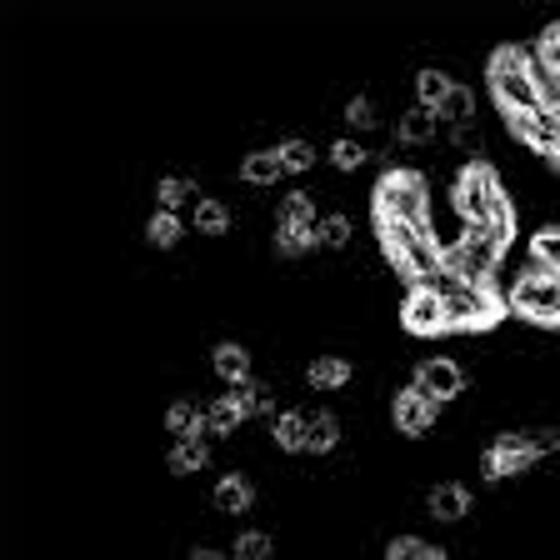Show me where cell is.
<instances>
[{"instance_id":"14","label":"cell","mask_w":560,"mask_h":560,"mask_svg":"<svg viewBox=\"0 0 560 560\" xmlns=\"http://www.w3.org/2000/svg\"><path fill=\"white\" fill-rule=\"evenodd\" d=\"M435 410H441V406H431L425 396H416V390H400V396H396V425L406 435H425L435 425Z\"/></svg>"},{"instance_id":"6","label":"cell","mask_w":560,"mask_h":560,"mask_svg":"<svg viewBox=\"0 0 560 560\" xmlns=\"http://www.w3.org/2000/svg\"><path fill=\"white\" fill-rule=\"evenodd\" d=\"M410 390H416V396H425L431 406H445V400H455L460 390H466V371H460V361H451V355H431V361L416 365Z\"/></svg>"},{"instance_id":"23","label":"cell","mask_w":560,"mask_h":560,"mask_svg":"<svg viewBox=\"0 0 560 560\" xmlns=\"http://www.w3.org/2000/svg\"><path fill=\"white\" fill-rule=\"evenodd\" d=\"M350 235H355L350 215H340V210H320V225H315V241H320V250H346Z\"/></svg>"},{"instance_id":"9","label":"cell","mask_w":560,"mask_h":560,"mask_svg":"<svg viewBox=\"0 0 560 560\" xmlns=\"http://www.w3.org/2000/svg\"><path fill=\"white\" fill-rule=\"evenodd\" d=\"M215 435L200 425V431H190V435H175L165 451H171V470L175 476H196V470H206L210 466V455H215Z\"/></svg>"},{"instance_id":"5","label":"cell","mask_w":560,"mask_h":560,"mask_svg":"<svg viewBox=\"0 0 560 560\" xmlns=\"http://www.w3.org/2000/svg\"><path fill=\"white\" fill-rule=\"evenodd\" d=\"M445 330H476V326H490L501 305L490 295V285H460L455 295H445Z\"/></svg>"},{"instance_id":"17","label":"cell","mask_w":560,"mask_h":560,"mask_svg":"<svg viewBox=\"0 0 560 560\" xmlns=\"http://www.w3.org/2000/svg\"><path fill=\"white\" fill-rule=\"evenodd\" d=\"M210 371L221 375L225 385L250 381V350L235 346V340H225V346H215V355H210Z\"/></svg>"},{"instance_id":"12","label":"cell","mask_w":560,"mask_h":560,"mask_svg":"<svg viewBox=\"0 0 560 560\" xmlns=\"http://www.w3.org/2000/svg\"><path fill=\"white\" fill-rule=\"evenodd\" d=\"M425 505H431V515H435V521L455 525V521H466V511H470V495H466V486H460V480H435V486H431V495H425Z\"/></svg>"},{"instance_id":"22","label":"cell","mask_w":560,"mask_h":560,"mask_svg":"<svg viewBox=\"0 0 560 560\" xmlns=\"http://www.w3.org/2000/svg\"><path fill=\"white\" fill-rule=\"evenodd\" d=\"M190 225H196L200 235H225V231H231V206H225V200H215V196H206L196 210H190Z\"/></svg>"},{"instance_id":"10","label":"cell","mask_w":560,"mask_h":560,"mask_svg":"<svg viewBox=\"0 0 560 560\" xmlns=\"http://www.w3.org/2000/svg\"><path fill=\"white\" fill-rule=\"evenodd\" d=\"M400 320H406L410 336H435V330H445V305H441V295L410 291V295H406V311H400Z\"/></svg>"},{"instance_id":"34","label":"cell","mask_w":560,"mask_h":560,"mask_svg":"<svg viewBox=\"0 0 560 560\" xmlns=\"http://www.w3.org/2000/svg\"><path fill=\"white\" fill-rule=\"evenodd\" d=\"M190 560H231V556H225V550H206V546H200V550H190Z\"/></svg>"},{"instance_id":"26","label":"cell","mask_w":560,"mask_h":560,"mask_svg":"<svg viewBox=\"0 0 560 560\" xmlns=\"http://www.w3.org/2000/svg\"><path fill=\"white\" fill-rule=\"evenodd\" d=\"M451 75H445V70H435V66H425L416 75V105H431V110H441V101L445 95H451Z\"/></svg>"},{"instance_id":"32","label":"cell","mask_w":560,"mask_h":560,"mask_svg":"<svg viewBox=\"0 0 560 560\" xmlns=\"http://www.w3.org/2000/svg\"><path fill=\"white\" fill-rule=\"evenodd\" d=\"M385 556H390V560H425V556H431V546H425L420 536H396L390 546H385Z\"/></svg>"},{"instance_id":"16","label":"cell","mask_w":560,"mask_h":560,"mask_svg":"<svg viewBox=\"0 0 560 560\" xmlns=\"http://www.w3.org/2000/svg\"><path fill=\"white\" fill-rule=\"evenodd\" d=\"M340 445V420L330 416V410H311V420H305V441L301 451L305 455H330Z\"/></svg>"},{"instance_id":"4","label":"cell","mask_w":560,"mask_h":560,"mask_svg":"<svg viewBox=\"0 0 560 560\" xmlns=\"http://www.w3.org/2000/svg\"><path fill=\"white\" fill-rule=\"evenodd\" d=\"M536 445L525 441V431H501L495 441L486 445V455H480V470H486V480H505V476H525V470H536Z\"/></svg>"},{"instance_id":"20","label":"cell","mask_w":560,"mask_h":560,"mask_svg":"<svg viewBox=\"0 0 560 560\" xmlns=\"http://www.w3.org/2000/svg\"><path fill=\"white\" fill-rule=\"evenodd\" d=\"M155 200H161V210H175V206L196 210L206 196H200V186L196 180H186V175H161V180H155Z\"/></svg>"},{"instance_id":"13","label":"cell","mask_w":560,"mask_h":560,"mask_svg":"<svg viewBox=\"0 0 560 560\" xmlns=\"http://www.w3.org/2000/svg\"><path fill=\"white\" fill-rule=\"evenodd\" d=\"M210 501H215V511H225V515H245L250 505H256V486H250V480H245L241 470H231V476L215 480Z\"/></svg>"},{"instance_id":"35","label":"cell","mask_w":560,"mask_h":560,"mask_svg":"<svg viewBox=\"0 0 560 560\" xmlns=\"http://www.w3.org/2000/svg\"><path fill=\"white\" fill-rule=\"evenodd\" d=\"M425 560H455V556H445V550H435V546H431V556H425Z\"/></svg>"},{"instance_id":"3","label":"cell","mask_w":560,"mask_h":560,"mask_svg":"<svg viewBox=\"0 0 560 560\" xmlns=\"http://www.w3.org/2000/svg\"><path fill=\"white\" fill-rule=\"evenodd\" d=\"M501 206H511L501 190V175H495V165L480 155V161H470L466 171L455 175V210H460V225H480L490 221Z\"/></svg>"},{"instance_id":"36","label":"cell","mask_w":560,"mask_h":560,"mask_svg":"<svg viewBox=\"0 0 560 560\" xmlns=\"http://www.w3.org/2000/svg\"><path fill=\"white\" fill-rule=\"evenodd\" d=\"M556 165H560V155H556Z\"/></svg>"},{"instance_id":"28","label":"cell","mask_w":560,"mask_h":560,"mask_svg":"<svg viewBox=\"0 0 560 560\" xmlns=\"http://www.w3.org/2000/svg\"><path fill=\"white\" fill-rule=\"evenodd\" d=\"M270 556H276V540L266 530H241L231 546V560H270Z\"/></svg>"},{"instance_id":"30","label":"cell","mask_w":560,"mask_h":560,"mask_svg":"<svg viewBox=\"0 0 560 560\" xmlns=\"http://www.w3.org/2000/svg\"><path fill=\"white\" fill-rule=\"evenodd\" d=\"M330 161H336V171H355V165L371 161V151H365L355 136H346V140H336V145H330Z\"/></svg>"},{"instance_id":"27","label":"cell","mask_w":560,"mask_h":560,"mask_svg":"<svg viewBox=\"0 0 560 560\" xmlns=\"http://www.w3.org/2000/svg\"><path fill=\"white\" fill-rule=\"evenodd\" d=\"M145 235H151V245H161V250H171V245H180V235H186V225H180V215L175 210H155L151 225H145Z\"/></svg>"},{"instance_id":"33","label":"cell","mask_w":560,"mask_h":560,"mask_svg":"<svg viewBox=\"0 0 560 560\" xmlns=\"http://www.w3.org/2000/svg\"><path fill=\"white\" fill-rule=\"evenodd\" d=\"M536 56H540V66L550 70V75H560V25H550L546 35H540V46H536Z\"/></svg>"},{"instance_id":"7","label":"cell","mask_w":560,"mask_h":560,"mask_svg":"<svg viewBox=\"0 0 560 560\" xmlns=\"http://www.w3.org/2000/svg\"><path fill=\"white\" fill-rule=\"evenodd\" d=\"M511 305L536 326H560V280H511Z\"/></svg>"},{"instance_id":"19","label":"cell","mask_w":560,"mask_h":560,"mask_svg":"<svg viewBox=\"0 0 560 560\" xmlns=\"http://www.w3.org/2000/svg\"><path fill=\"white\" fill-rule=\"evenodd\" d=\"M245 425V406L241 400H231V396H221V400H206V431L215 435V441H225V435H235Z\"/></svg>"},{"instance_id":"24","label":"cell","mask_w":560,"mask_h":560,"mask_svg":"<svg viewBox=\"0 0 560 560\" xmlns=\"http://www.w3.org/2000/svg\"><path fill=\"white\" fill-rule=\"evenodd\" d=\"M305 420H311V410H280L276 420H270V435H276V445H285V451H301L305 441Z\"/></svg>"},{"instance_id":"2","label":"cell","mask_w":560,"mask_h":560,"mask_svg":"<svg viewBox=\"0 0 560 560\" xmlns=\"http://www.w3.org/2000/svg\"><path fill=\"white\" fill-rule=\"evenodd\" d=\"M375 221H396V225H420L431 221V190L420 180L416 171H396V175H381L375 186Z\"/></svg>"},{"instance_id":"11","label":"cell","mask_w":560,"mask_h":560,"mask_svg":"<svg viewBox=\"0 0 560 560\" xmlns=\"http://www.w3.org/2000/svg\"><path fill=\"white\" fill-rule=\"evenodd\" d=\"M441 136V116H435L431 105H406L396 120V140H406V145H431V140Z\"/></svg>"},{"instance_id":"8","label":"cell","mask_w":560,"mask_h":560,"mask_svg":"<svg viewBox=\"0 0 560 560\" xmlns=\"http://www.w3.org/2000/svg\"><path fill=\"white\" fill-rule=\"evenodd\" d=\"M505 126H511V136L525 140L536 155H550V161L560 155V126L546 105H540V110H521V116H505Z\"/></svg>"},{"instance_id":"15","label":"cell","mask_w":560,"mask_h":560,"mask_svg":"<svg viewBox=\"0 0 560 560\" xmlns=\"http://www.w3.org/2000/svg\"><path fill=\"white\" fill-rule=\"evenodd\" d=\"M435 116H441V130H445V136H451V130H460V126H476V91L455 81L451 95L441 101V110H435Z\"/></svg>"},{"instance_id":"21","label":"cell","mask_w":560,"mask_h":560,"mask_svg":"<svg viewBox=\"0 0 560 560\" xmlns=\"http://www.w3.org/2000/svg\"><path fill=\"white\" fill-rule=\"evenodd\" d=\"M200 425H206V406H200V400H171V406H165V431H171V441L200 431Z\"/></svg>"},{"instance_id":"31","label":"cell","mask_w":560,"mask_h":560,"mask_svg":"<svg viewBox=\"0 0 560 560\" xmlns=\"http://www.w3.org/2000/svg\"><path fill=\"white\" fill-rule=\"evenodd\" d=\"M530 250H536V256L550 266V276L560 280V225H546V231L536 235V245H530Z\"/></svg>"},{"instance_id":"1","label":"cell","mask_w":560,"mask_h":560,"mask_svg":"<svg viewBox=\"0 0 560 560\" xmlns=\"http://www.w3.org/2000/svg\"><path fill=\"white\" fill-rule=\"evenodd\" d=\"M486 75H490V91H495L505 116L540 110V91H536V75H530V50L525 46H501L490 56Z\"/></svg>"},{"instance_id":"29","label":"cell","mask_w":560,"mask_h":560,"mask_svg":"<svg viewBox=\"0 0 560 560\" xmlns=\"http://www.w3.org/2000/svg\"><path fill=\"white\" fill-rule=\"evenodd\" d=\"M280 161H285V175H305L315 165V145L311 140H301V136L280 140Z\"/></svg>"},{"instance_id":"25","label":"cell","mask_w":560,"mask_h":560,"mask_svg":"<svg viewBox=\"0 0 560 560\" xmlns=\"http://www.w3.org/2000/svg\"><path fill=\"white\" fill-rule=\"evenodd\" d=\"M305 381H311L315 390H336V385L350 381V361H340V355H315L311 371H305Z\"/></svg>"},{"instance_id":"18","label":"cell","mask_w":560,"mask_h":560,"mask_svg":"<svg viewBox=\"0 0 560 560\" xmlns=\"http://www.w3.org/2000/svg\"><path fill=\"white\" fill-rule=\"evenodd\" d=\"M280 175H285L280 145H270V151H250V155L241 161V180H250V186H276Z\"/></svg>"}]
</instances>
